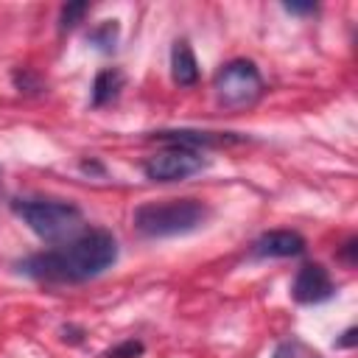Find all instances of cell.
I'll return each instance as SVG.
<instances>
[{
  "label": "cell",
  "instance_id": "6da1fadb",
  "mask_svg": "<svg viewBox=\"0 0 358 358\" xmlns=\"http://www.w3.org/2000/svg\"><path fill=\"white\" fill-rule=\"evenodd\" d=\"M117 260V241L106 229L76 235L59 249L31 255L20 263V271L48 282H81L103 274Z\"/></svg>",
  "mask_w": 358,
  "mask_h": 358
},
{
  "label": "cell",
  "instance_id": "7a4b0ae2",
  "mask_svg": "<svg viewBox=\"0 0 358 358\" xmlns=\"http://www.w3.org/2000/svg\"><path fill=\"white\" fill-rule=\"evenodd\" d=\"M210 210L199 199H162L145 201L134 210V229L145 238H173L199 229L207 221Z\"/></svg>",
  "mask_w": 358,
  "mask_h": 358
},
{
  "label": "cell",
  "instance_id": "3957f363",
  "mask_svg": "<svg viewBox=\"0 0 358 358\" xmlns=\"http://www.w3.org/2000/svg\"><path fill=\"white\" fill-rule=\"evenodd\" d=\"M11 210L14 215L22 218V224H28L34 235L50 243L73 241L84 224V215L76 204L56 199H17L11 201Z\"/></svg>",
  "mask_w": 358,
  "mask_h": 358
},
{
  "label": "cell",
  "instance_id": "277c9868",
  "mask_svg": "<svg viewBox=\"0 0 358 358\" xmlns=\"http://www.w3.org/2000/svg\"><path fill=\"white\" fill-rule=\"evenodd\" d=\"M213 90H215L218 103H224L227 109H243V106H252L263 95V76L255 62L232 59L215 73Z\"/></svg>",
  "mask_w": 358,
  "mask_h": 358
},
{
  "label": "cell",
  "instance_id": "5b68a950",
  "mask_svg": "<svg viewBox=\"0 0 358 358\" xmlns=\"http://www.w3.org/2000/svg\"><path fill=\"white\" fill-rule=\"evenodd\" d=\"M204 168H207V159L199 151L176 148V145L148 157L145 165H143V171L151 182H182V179H187V176H193Z\"/></svg>",
  "mask_w": 358,
  "mask_h": 358
},
{
  "label": "cell",
  "instance_id": "8992f818",
  "mask_svg": "<svg viewBox=\"0 0 358 358\" xmlns=\"http://www.w3.org/2000/svg\"><path fill=\"white\" fill-rule=\"evenodd\" d=\"M291 296L302 305H316L333 296V280L322 263H305L291 285Z\"/></svg>",
  "mask_w": 358,
  "mask_h": 358
},
{
  "label": "cell",
  "instance_id": "52a82bcc",
  "mask_svg": "<svg viewBox=\"0 0 358 358\" xmlns=\"http://www.w3.org/2000/svg\"><path fill=\"white\" fill-rule=\"evenodd\" d=\"M157 140L171 143L176 148H190V151H201L210 145H227V143H238L241 137L229 134V131H196V129H165V131H154Z\"/></svg>",
  "mask_w": 358,
  "mask_h": 358
},
{
  "label": "cell",
  "instance_id": "ba28073f",
  "mask_svg": "<svg viewBox=\"0 0 358 358\" xmlns=\"http://www.w3.org/2000/svg\"><path fill=\"white\" fill-rule=\"evenodd\" d=\"M252 252L257 257H296L305 252V238L291 229H271L255 241Z\"/></svg>",
  "mask_w": 358,
  "mask_h": 358
},
{
  "label": "cell",
  "instance_id": "9c48e42d",
  "mask_svg": "<svg viewBox=\"0 0 358 358\" xmlns=\"http://www.w3.org/2000/svg\"><path fill=\"white\" fill-rule=\"evenodd\" d=\"M171 76L179 87H193L199 81V62L193 56V48L179 39L173 42V50H171Z\"/></svg>",
  "mask_w": 358,
  "mask_h": 358
},
{
  "label": "cell",
  "instance_id": "30bf717a",
  "mask_svg": "<svg viewBox=\"0 0 358 358\" xmlns=\"http://www.w3.org/2000/svg\"><path fill=\"white\" fill-rule=\"evenodd\" d=\"M123 84H126V78H123V73H120L117 67L101 70V73L95 76V81H92V106H106V103H112V101L120 95Z\"/></svg>",
  "mask_w": 358,
  "mask_h": 358
},
{
  "label": "cell",
  "instance_id": "8fae6325",
  "mask_svg": "<svg viewBox=\"0 0 358 358\" xmlns=\"http://www.w3.org/2000/svg\"><path fill=\"white\" fill-rule=\"evenodd\" d=\"M117 34H120V25H117V20H103L98 28H92L90 31V42L95 45V48H101L103 53H109V50H115V45H117Z\"/></svg>",
  "mask_w": 358,
  "mask_h": 358
},
{
  "label": "cell",
  "instance_id": "7c38bea8",
  "mask_svg": "<svg viewBox=\"0 0 358 358\" xmlns=\"http://www.w3.org/2000/svg\"><path fill=\"white\" fill-rule=\"evenodd\" d=\"M274 358H319V352L310 350L308 344H302L299 338H291V341H282L274 350Z\"/></svg>",
  "mask_w": 358,
  "mask_h": 358
},
{
  "label": "cell",
  "instance_id": "4fadbf2b",
  "mask_svg": "<svg viewBox=\"0 0 358 358\" xmlns=\"http://www.w3.org/2000/svg\"><path fill=\"white\" fill-rule=\"evenodd\" d=\"M90 11V3H67V6H62V14H59V28L62 31H67V28H76L81 20H84V14Z\"/></svg>",
  "mask_w": 358,
  "mask_h": 358
},
{
  "label": "cell",
  "instance_id": "5bb4252c",
  "mask_svg": "<svg viewBox=\"0 0 358 358\" xmlns=\"http://www.w3.org/2000/svg\"><path fill=\"white\" fill-rule=\"evenodd\" d=\"M137 355H143V344L134 338H129V341H123L106 352V358H137Z\"/></svg>",
  "mask_w": 358,
  "mask_h": 358
},
{
  "label": "cell",
  "instance_id": "9a60e30c",
  "mask_svg": "<svg viewBox=\"0 0 358 358\" xmlns=\"http://www.w3.org/2000/svg\"><path fill=\"white\" fill-rule=\"evenodd\" d=\"M282 8L291 11V14H313L316 3H282Z\"/></svg>",
  "mask_w": 358,
  "mask_h": 358
},
{
  "label": "cell",
  "instance_id": "2e32d148",
  "mask_svg": "<svg viewBox=\"0 0 358 358\" xmlns=\"http://www.w3.org/2000/svg\"><path fill=\"white\" fill-rule=\"evenodd\" d=\"M341 257H344V260H347V263H350V266H352V263H355V238H352V241H347V243H344V249H341Z\"/></svg>",
  "mask_w": 358,
  "mask_h": 358
},
{
  "label": "cell",
  "instance_id": "e0dca14e",
  "mask_svg": "<svg viewBox=\"0 0 358 358\" xmlns=\"http://www.w3.org/2000/svg\"><path fill=\"white\" fill-rule=\"evenodd\" d=\"M355 344V327H350L347 333H344V338L338 341V347H352Z\"/></svg>",
  "mask_w": 358,
  "mask_h": 358
}]
</instances>
